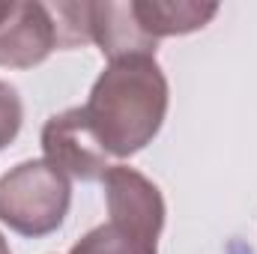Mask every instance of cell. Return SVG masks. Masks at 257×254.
I'll return each mask as SVG.
<instances>
[{"mask_svg": "<svg viewBox=\"0 0 257 254\" xmlns=\"http://www.w3.org/2000/svg\"><path fill=\"white\" fill-rule=\"evenodd\" d=\"M168 105L171 90L159 60L123 57L102 69L84 102V114L102 150L114 159H128L162 132Z\"/></svg>", "mask_w": 257, "mask_h": 254, "instance_id": "obj_1", "label": "cell"}, {"mask_svg": "<svg viewBox=\"0 0 257 254\" xmlns=\"http://www.w3.org/2000/svg\"><path fill=\"white\" fill-rule=\"evenodd\" d=\"M72 203V183L45 159H27L0 177V221L39 239L60 230Z\"/></svg>", "mask_w": 257, "mask_h": 254, "instance_id": "obj_2", "label": "cell"}, {"mask_svg": "<svg viewBox=\"0 0 257 254\" xmlns=\"http://www.w3.org/2000/svg\"><path fill=\"white\" fill-rule=\"evenodd\" d=\"M105 191L108 221L144 242L147 248L159 251V239L165 230V197L162 189L128 165H111L99 180Z\"/></svg>", "mask_w": 257, "mask_h": 254, "instance_id": "obj_3", "label": "cell"}, {"mask_svg": "<svg viewBox=\"0 0 257 254\" xmlns=\"http://www.w3.org/2000/svg\"><path fill=\"white\" fill-rule=\"evenodd\" d=\"M39 141H42L45 162L54 165L69 180L93 183V180H102L105 171L111 168V162H108L111 156L102 150L99 138L93 135L87 114H84V105L66 108L60 114L48 117Z\"/></svg>", "mask_w": 257, "mask_h": 254, "instance_id": "obj_4", "label": "cell"}, {"mask_svg": "<svg viewBox=\"0 0 257 254\" xmlns=\"http://www.w3.org/2000/svg\"><path fill=\"white\" fill-rule=\"evenodd\" d=\"M57 45V27L48 3H12V12L0 21V66L33 69Z\"/></svg>", "mask_w": 257, "mask_h": 254, "instance_id": "obj_5", "label": "cell"}, {"mask_svg": "<svg viewBox=\"0 0 257 254\" xmlns=\"http://www.w3.org/2000/svg\"><path fill=\"white\" fill-rule=\"evenodd\" d=\"M90 39L111 60L123 57H156L159 42L141 27L132 0H99L90 3Z\"/></svg>", "mask_w": 257, "mask_h": 254, "instance_id": "obj_6", "label": "cell"}, {"mask_svg": "<svg viewBox=\"0 0 257 254\" xmlns=\"http://www.w3.org/2000/svg\"><path fill=\"white\" fill-rule=\"evenodd\" d=\"M141 27L159 42L165 36H186L203 30L215 15L218 3L203 0H132Z\"/></svg>", "mask_w": 257, "mask_h": 254, "instance_id": "obj_7", "label": "cell"}, {"mask_svg": "<svg viewBox=\"0 0 257 254\" xmlns=\"http://www.w3.org/2000/svg\"><path fill=\"white\" fill-rule=\"evenodd\" d=\"M69 254H159L153 248H147L144 242H138L135 236H128L126 230H120L117 224L105 221L93 230H87Z\"/></svg>", "mask_w": 257, "mask_h": 254, "instance_id": "obj_8", "label": "cell"}, {"mask_svg": "<svg viewBox=\"0 0 257 254\" xmlns=\"http://www.w3.org/2000/svg\"><path fill=\"white\" fill-rule=\"evenodd\" d=\"M51 15H54V27H57V45L60 48H81L90 39V3H69V0H57L48 3Z\"/></svg>", "mask_w": 257, "mask_h": 254, "instance_id": "obj_9", "label": "cell"}, {"mask_svg": "<svg viewBox=\"0 0 257 254\" xmlns=\"http://www.w3.org/2000/svg\"><path fill=\"white\" fill-rule=\"evenodd\" d=\"M21 123H24V105L18 90L9 81H0V150H6L18 138Z\"/></svg>", "mask_w": 257, "mask_h": 254, "instance_id": "obj_10", "label": "cell"}, {"mask_svg": "<svg viewBox=\"0 0 257 254\" xmlns=\"http://www.w3.org/2000/svg\"><path fill=\"white\" fill-rule=\"evenodd\" d=\"M9 12H12V3H9V0H0V21H3Z\"/></svg>", "mask_w": 257, "mask_h": 254, "instance_id": "obj_11", "label": "cell"}, {"mask_svg": "<svg viewBox=\"0 0 257 254\" xmlns=\"http://www.w3.org/2000/svg\"><path fill=\"white\" fill-rule=\"evenodd\" d=\"M0 254H12V248H9V242H6L3 233H0Z\"/></svg>", "mask_w": 257, "mask_h": 254, "instance_id": "obj_12", "label": "cell"}]
</instances>
